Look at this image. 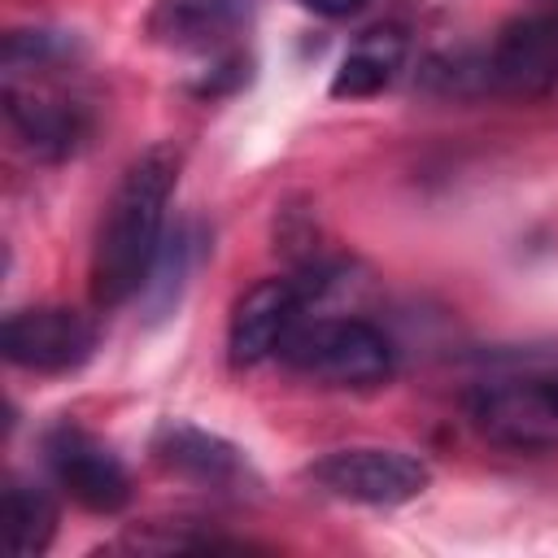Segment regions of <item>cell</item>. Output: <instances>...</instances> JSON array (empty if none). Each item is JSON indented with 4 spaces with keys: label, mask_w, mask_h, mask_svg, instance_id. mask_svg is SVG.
Masks as SVG:
<instances>
[{
    "label": "cell",
    "mask_w": 558,
    "mask_h": 558,
    "mask_svg": "<svg viewBox=\"0 0 558 558\" xmlns=\"http://www.w3.org/2000/svg\"><path fill=\"white\" fill-rule=\"evenodd\" d=\"M174 179L179 157L166 144L140 153L122 170L92 248V301L100 310H118L144 292L148 270L166 244V205Z\"/></svg>",
    "instance_id": "6da1fadb"
},
{
    "label": "cell",
    "mask_w": 558,
    "mask_h": 558,
    "mask_svg": "<svg viewBox=\"0 0 558 558\" xmlns=\"http://www.w3.org/2000/svg\"><path fill=\"white\" fill-rule=\"evenodd\" d=\"M74 61L78 44L61 31L4 35V118L39 161H65L92 135V105L61 83Z\"/></svg>",
    "instance_id": "7a4b0ae2"
},
{
    "label": "cell",
    "mask_w": 558,
    "mask_h": 558,
    "mask_svg": "<svg viewBox=\"0 0 558 558\" xmlns=\"http://www.w3.org/2000/svg\"><path fill=\"white\" fill-rule=\"evenodd\" d=\"M471 427L510 453H558V357H519L466 392Z\"/></svg>",
    "instance_id": "3957f363"
},
{
    "label": "cell",
    "mask_w": 558,
    "mask_h": 558,
    "mask_svg": "<svg viewBox=\"0 0 558 558\" xmlns=\"http://www.w3.org/2000/svg\"><path fill=\"white\" fill-rule=\"evenodd\" d=\"M279 357L323 388H379L397 371L392 340L366 318H301Z\"/></svg>",
    "instance_id": "277c9868"
},
{
    "label": "cell",
    "mask_w": 558,
    "mask_h": 558,
    "mask_svg": "<svg viewBox=\"0 0 558 558\" xmlns=\"http://www.w3.org/2000/svg\"><path fill=\"white\" fill-rule=\"evenodd\" d=\"M336 283V270L314 266L301 275H275L253 283L227 323V357L231 366H262L266 357H279L292 327L305 318V305L323 296Z\"/></svg>",
    "instance_id": "5b68a950"
},
{
    "label": "cell",
    "mask_w": 558,
    "mask_h": 558,
    "mask_svg": "<svg viewBox=\"0 0 558 558\" xmlns=\"http://www.w3.org/2000/svg\"><path fill=\"white\" fill-rule=\"evenodd\" d=\"M305 480L336 497V501H357V506H401L427 493L432 471L418 453L405 449H384V445H349L331 449L318 462L305 466Z\"/></svg>",
    "instance_id": "8992f818"
},
{
    "label": "cell",
    "mask_w": 558,
    "mask_h": 558,
    "mask_svg": "<svg viewBox=\"0 0 558 558\" xmlns=\"http://www.w3.org/2000/svg\"><path fill=\"white\" fill-rule=\"evenodd\" d=\"M44 458H48L57 488L74 506H83L92 514H118L131 501V475H126L122 458L96 432H87L78 423H57L44 436Z\"/></svg>",
    "instance_id": "52a82bcc"
},
{
    "label": "cell",
    "mask_w": 558,
    "mask_h": 558,
    "mask_svg": "<svg viewBox=\"0 0 558 558\" xmlns=\"http://www.w3.org/2000/svg\"><path fill=\"white\" fill-rule=\"evenodd\" d=\"M484 87L514 96V100H541L558 87V17L549 13H523L510 17L488 52L480 57Z\"/></svg>",
    "instance_id": "ba28073f"
},
{
    "label": "cell",
    "mask_w": 558,
    "mask_h": 558,
    "mask_svg": "<svg viewBox=\"0 0 558 558\" xmlns=\"http://www.w3.org/2000/svg\"><path fill=\"white\" fill-rule=\"evenodd\" d=\"M0 349L22 371L65 375V371H78L96 353V323L70 305L17 310L0 327Z\"/></svg>",
    "instance_id": "9c48e42d"
},
{
    "label": "cell",
    "mask_w": 558,
    "mask_h": 558,
    "mask_svg": "<svg viewBox=\"0 0 558 558\" xmlns=\"http://www.w3.org/2000/svg\"><path fill=\"white\" fill-rule=\"evenodd\" d=\"M153 458L170 475L201 484V488H214V493H244L257 484L253 462L244 458L240 445H231L227 436H218L209 427L183 423V418H166L153 432Z\"/></svg>",
    "instance_id": "30bf717a"
},
{
    "label": "cell",
    "mask_w": 558,
    "mask_h": 558,
    "mask_svg": "<svg viewBox=\"0 0 558 558\" xmlns=\"http://www.w3.org/2000/svg\"><path fill=\"white\" fill-rule=\"evenodd\" d=\"M257 0H157L153 35L187 52H222L231 35L253 17Z\"/></svg>",
    "instance_id": "8fae6325"
},
{
    "label": "cell",
    "mask_w": 558,
    "mask_h": 558,
    "mask_svg": "<svg viewBox=\"0 0 558 558\" xmlns=\"http://www.w3.org/2000/svg\"><path fill=\"white\" fill-rule=\"evenodd\" d=\"M405 52H410V35L401 26H371L340 57V65L331 74V96H340V100L379 96L405 65Z\"/></svg>",
    "instance_id": "7c38bea8"
},
{
    "label": "cell",
    "mask_w": 558,
    "mask_h": 558,
    "mask_svg": "<svg viewBox=\"0 0 558 558\" xmlns=\"http://www.w3.org/2000/svg\"><path fill=\"white\" fill-rule=\"evenodd\" d=\"M205 244L209 240H205L201 222H183L166 235V244H161V253L148 270V283L140 292L144 305H148V318H170L179 310V301H183V292H187V283H192V275L205 257Z\"/></svg>",
    "instance_id": "4fadbf2b"
},
{
    "label": "cell",
    "mask_w": 558,
    "mask_h": 558,
    "mask_svg": "<svg viewBox=\"0 0 558 558\" xmlns=\"http://www.w3.org/2000/svg\"><path fill=\"white\" fill-rule=\"evenodd\" d=\"M4 532H9V549L17 558H35L52 545L57 536V501L48 488L13 480L4 493Z\"/></svg>",
    "instance_id": "5bb4252c"
},
{
    "label": "cell",
    "mask_w": 558,
    "mask_h": 558,
    "mask_svg": "<svg viewBox=\"0 0 558 558\" xmlns=\"http://www.w3.org/2000/svg\"><path fill=\"white\" fill-rule=\"evenodd\" d=\"M305 13H318V17H331V22H340V17H353V13H362L366 9V0H296Z\"/></svg>",
    "instance_id": "9a60e30c"
}]
</instances>
